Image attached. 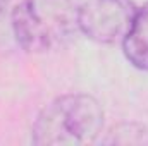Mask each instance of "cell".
<instances>
[{
	"label": "cell",
	"mask_w": 148,
	"mask_h": 146,
	"mask_svg": "<svg viewBox=\"0 0 148 146\" xmlns=\"http://www.w3.org/2000/svg\"><path fill=\"white\" fill-rule=\"evenodd\" d=\"M122 43V52L127 62L148 72V2L136 9L134 19Z\"/></svg>",
	"instance_id": "cell-4"
},
{
	"label": "cell",
	"mask_w": 148,
	"mask_h": 146,
	"mask_svg": "<svg viewBox=\"0 0 148 146\" xmlns=\"http://www.w3.org/2000/svg\"><path fill=\"white\" fill-rule=\"evenodd\" d=\"M103 127L100 102L86 93L53 98L33 122L31 141L36 146H81L97 141Z\"/></svg>",
	"instance_id": "cell-2"
},
{
	"label": "cell",
	"mask_w": 148,
	"mask_h": 146,
	"mask_svg": "<svg viewBox=\"0 0 148 146\" xmlns=\"http://www.w3.org/2000/svg\"><path fill=\"white\" fill-rule=\"evenodd\" d=\"M133 0H84L79 5V33L95 43L122 41L136 14Z\"/></svg>",
	"instance_id": "cell-3"
},
{
	"label": "cell",
	"mask_w": 148,
	"mask_h": 146,
	"mask_svg": "<svg viewBox=\"0 0 148 146\" xmlns=\"http://www.w3.org/2000/svg\"><path fill=\"white\" fill-rule=\"evenodd\" d=\"M7 3H9V0H0V14L3 12V9L7 7Z\"/></svg>",
	"instance_id": "cell-5"
},
{
	"label": "cell",
	"mask_w": 148,
	"mask_h": 146,
	"mask_svg": "<svg viewBox=\"0 0 148 146\" xmlns=\"http://www.w3.org/2000/svg\"><path fill=\"white\" fill-rule=\"evenodd\" d=\"M81 0H21L10 26L16 43L28 53H50L67 46L79 33Z\"/></svg>",
	"instance_id": "cell-1"
}]
</instances>
